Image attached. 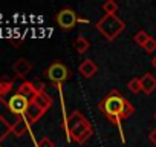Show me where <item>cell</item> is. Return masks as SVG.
Masks as SVG:
<instances>
[{
    "label": "cell",
    "instance_id": "ffe728a7",
    "mask_svg": "<svg viewBox=\"0 0 156 147\" xmlns=\"http://www.w3.org/2000/svg\"><path fill=\"white\" fill-rule=\"evenodd\" d=\"M0 127H9V129H11V123H6V120H5L2 115H0ZM3 138H5V135L0 132V141H2Z\"/></svg>",
    "mask_w": 156,
    "mask_h": 147
},
{
    "label": "cell",
    "instance_id": "603a6c76",
    "mask_svg": "<svg viewBox=\"0 0 156 147\" xmlns=\"http://www.w3.org/2000/svg\"><path fill=\"white\" fill-rule=\"evenodd\" d=\"M154 120H156V112H154Z\"/></svg>",
    "mask_w": 156,
    "mask_h": 147
},
{
    "label": "cell",
    "instance_id": "44dd1931",
    "mask_svg": "<svg viewBox=\"0 0 156 147\" xmlns=\"http://www.w3.org/2000/svg\"><path fill=\"white\" fill-rule=\"evenodd\" d=\"M148 139H150V141H151V142L156 145V127H154V129L150 132V135H148Z\"/></svg>",
    "mask_w": 156,
    "mask_h": 147
},
{
    "label": "cell",
    "instance_id": "d6986e66",
    "mask_svg": "<svg viewBox=\"0 0 156 147\" xmlns=\"http://www.w3.org/2000/svg\"><path fill=\"white\" fill-rule=\"evenodd\" d=\"M37 147H55V142H54L51 138H48V136H43L41 139H38V142H37Z\"/></svg>",
    "mask_w": 156,
    "mask_h": 147
},
{
    "label": "cell",
    "instance_id": "9a60e30c",
    "mask_svg": "<svg viewBox=\"0 0 156 147\" xmlns=\"http://www.w3.org/2000/svg\"><path fill=\"white\" fill-rule=\"evenodd\" d=\"M150 38V35L145 32V31H138L135 35H133V40H135V43L138 45V46H144L145 43H147V40Z\"/></svg>",
    "mask_w": 156,
    "mask_h": 147
},
{
    "label": "cell",
    "instance_id": "6da1fadb",
    "mask_svg": "<svg viewBox=\"0 0 156 147\" xmlns=\"http://www.w3.org/2000/svg\"><path fill=\"white\" fill-rule=\"evenodd\" d=\"M98 110L112 123L113 126H119L121 121L127 120L135 113V107L129 103V100L116 89L110 91L100 103Z\"/></svg>",
    "mask_w": 156,
    "mask_h": 147
},
{
    "label": "cell",
    "instance_id": "2e32d148",
    "mask_svg": "<svg viewBox=\"0 0 156 147\" xmlns=\"http://www.w3.org/2000/svg\"><path fill=\"white\" fill-rule=\"evenodd\" d=\"M127 88L132 94H141L142 92V86H141V80L139 78H132L127 83Z\"/></svg>",
    "mask_w": 156,
    "mask_h": 147
},
{
    "label": "cell",
    "instance_id": "277c9868",
    "mask_svg": "<svg viewBox=\"0 0 156 147\" xmlns=\"http://www.w3.org/2000/svg\"><path fill=\"white\" fill-rule=\"evenodd\" d=\"M46 77L49 81L55 83V84H61L64 83L69 77H70V70L69 67L64 64V63H60V61H54L48 69H46Z\"/></svg>",
    "mask_w": 156,
    "mask_h": 147
},
{
    "label": "cell",
    "instance_id": "9c48e42d",
    "mask_svg": "<svg viewBox=\"0 0 156 147\" xmlns=\"http://www.w3.org/2000/svg\"><path fill=\"white\" fill-rule=\"evenodd\" d=\"M12 70H14V74H16L17 77L25 78L28 74L32 70V64L26 58H17L14 61V64H12Z\"/></svg>",
    "mask_w": 156,
    "mask_h": 147
},
{
    "label": "cell",
    "instance_id": "7a4b0ae2",
    "mask_svg": "<svg viewBox=\"0 0 156 147\" xmlns=\"http://www.w3.org/2000/svg\"><path fill=\"white\" fill-rule=\"evenodd\" d=\"M64 130L67 133L69 141H73L76 144H84L92 135L94 127L87 121V118L78 110H73L64 121Z\"/></svg>",
    "mask_w": 156,
    "mask_h": 147
},
{
    "label": "cell",
    "instance_id": "3957f363",
    "mask_svg": "<svg viewBox=\"0 0 156 147\" xmlns=\"http://www.w3.org/2000/svg\"><path fill=\"white\" fill-rule=\"evenodd\" d=\"M95 28L100 31V34L109 40V41H113L116 40L121 32H124L126 29V23L124 20H121L116 14H104L97 23H95Z\"/></svg>",
    "mask_w": 156,
    "mask_h": 147
},
{
    "label": "cell",
    "instance_id": "ac0fdd59",
    "mask_svg": "<svg viewBox=\"0 0 156 147\" xmlns=\"http://www.w3.org/2000/svg\"><path fill=\"white\" fill-rule=\"evenodd\" d=\"M142 49H144L147 54H153V52H156V38L150 37V38L147 40V43L142 46Z\"/></svg>",
    "mask_w": 156,
    "mask_h": 147
},
{
    "label": "cell",
    "instance_id": "30bf717a",
    "mask_svg": "<svg viewBox=\"0 0 156 147\" xmlns=\"http://www.w3.org/2000/svg\"><path fill=\"white\" fill-rule=\"evenodd\" d=\"M29 127V121L26 120V117H17L14 123H11V133H14L16 136H23L28 132Z\"/></svg>",
    "mask_w": 156,
    "mask_h": 147
},
{
    "label": "cell",
    "instance_id": "7402d4cb",
    "mask_svg": "<svg viewBox=\"0 0 156 147\" xmlns=\"http://www.w3.org/2000/svg\"><path fill=\"white\" fill-rule=\"evenodd\" d=\"M151 64H153V67H154V69H156V57H154V58H153V60H151Z\"/></svg>",
    "mask_w": 156,
    "mask_h": 147
},
{
    "label": "cell",
    "instance_id": "7c38bea8",
    "mask_svg": "<svg viewBox=\"0 0 156 147\" xmlns=\"http://www.w3.org/2000/svg\"><path fill=\"white\" fill-rule=\"evenodd\" d=\"M41 88V86H40ZM40 88H37L34 83H31V81H23L20 86H19V89H17V94H20V95H23V97H26V98H32L37 92H38V89Z\"/></svg>",
    "mask_w": 156,
    "mask_h": 147
},
{
    "label": "cell",
    "instance_id": "5bb4252c",
    "mask_svg": "<svg viewBox=\"0 0 156 147\" xmlns=\"http://www.w3.org/2000/svg\"><path fill=\"white\" fill-rule=\"evenodd\" d=\"M12 88H14V80H11V78H2L0 80V98L8 95L12 91Z\"/></svg>",
    "mask_w": 156,
    "mask_h": 147
},
{
    "label": "cell",
    "instance_id": "8992f818",
    "mask_svg": "<svg viewBox=\"0 0 156 147\" xmlns=\"http://www.w3.org/2000/svg\"><path fill=\"white\" fill-rule=\"evenodd\" d=\"M28 107H29V98H26L20 94H14L6 101V109L17 117H25L28 112Z\"/></svg>",
    "mask_w": 156,
    "mask_h": 147
},
{
    "label": "cell",
    "instance_id": "8fae6325",
    "mask_svg": "<svg viewBox=\"0 0 156 147\" xmlns=\"http://www.w3.org/2000/svg\"><path fill=\"white\" fill-rule=\"evenodd\" d=\"M141 80V86H142V92L145 95H150L156 91V78L151 75V74H144L142 77H139Z\"/></svg>",
    "mask_w": 156,
    "mask_h": 147
},
{
    "label": "cell",
    "instance_id": "e0dca14e",
    "mask_svg": "<svg viewBox=\"0 0 156 147\" xmlns=\"http://www.w3.org/2000/svg\"><path fill=\"white\" fill-rule=\"evenodd\" d=\"M103 11L106 14H115L118 11V3L113 2V0H106L103 3Z\"/></svg>",
    "mask_w": 156,
    "mask_h": 147
},
{
    "label": "cell",
    "instance_id": "ba28073f",
    "mask_svg": "<svg viewBox=\"0 0 156 147\" xmlns=\"http://www.w3.org/2000/svg\"><path fill=\"white\" fill-rule=\"evenodd\" d=\"M78 72H80L81 77H84V78H92L94 75H97L98 66L92 58H86L80 63V66H78Z\"/></svg>",
    "mask_w": 156,
    "mask_h": 147
},
{
    "label": "cell",
    "instance_id": "52a82bcc",
    "mask_svg": "<svg viewBox=\"0 0 156 147\" xmlns=\"http://www.w3.org/2000/svg\"><path fill=\"white\" fill-rule=\"evenodd\" d=\"M34 106H37L43 113H46L51 107H52V104H54V98L49 95V94H46L44 92V89H43V86L38 89V92L29 100Z\"/></svg>",
    "mask_w": 156,
    "mask_h": 147
},
{
    "label": "cell",
    "instance_id": "4fadbf2b",
    "mask_svg": "<svg viewBox=\"0 0 156 147\" xmlns=\"http://www.w3.org/2000/svg\"><path fill=\"white\" fill-rule=\"evenodd\" d=\"M73 49L78 52V54H86L89 49H90V41L86 38V37H83V35H78L75 40H73Z\"/></svg>",
    "mask_w": 156,
    "mask_h": 147
},
{
    "label": "cell",
    "instance_id": "5b68a950",
    "mask_svg": "<svg viewBox=\"0 0 156 147\" xmlns=\"http://www.w3.org/2000/svg\"><path fill=\"white\" fill-rule=\"evenodd\" d=\"M55 22H57V25H58L61 29H66V31H67V29L75 28L78 22H87V20L80 19V17L76 16V13H75L73 9H70V8H63V9L55 16Z\"/></svg>",
    "mask_w": 156,
    "mask_h": 147
}]
</instances>
